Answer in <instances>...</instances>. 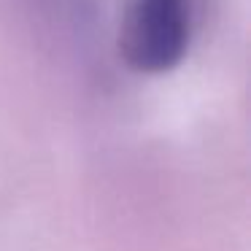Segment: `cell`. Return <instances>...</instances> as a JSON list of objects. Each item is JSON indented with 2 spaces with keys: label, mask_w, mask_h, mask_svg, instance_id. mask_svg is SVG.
Listing matches in <instances>:
<instances>
[{
  "label": "cell",
  "mask_w": 251,
  "mask_h": 251,
  "mask_svg": "<svg viewBox=\"0 0 251 251\" xmlns=\"http://www.w3.org/2000/svg\"><path fill=\"white\" fill-rule=\"evenodd\" d=\"M197 0H127L119 25V54L143 76H162L189 54Z\"/></svg>",
  "instance_id": "1"
},
{
  "label": "cell",
  "mask_w": 251,
  "mask_h": 251,
  "mask_svg": "<svg viewBox=\"0 0 251 251\" xmlns=\"http://www.w3.org/2000/svg\"><path fill=\"white\" fill-rule=\"evenodd\" d=\"M35 3L60 22H65L68 27H78L89 14V0H35Z\"/></svg>",
  "instance_id": "2"
}]
</instances>
